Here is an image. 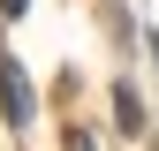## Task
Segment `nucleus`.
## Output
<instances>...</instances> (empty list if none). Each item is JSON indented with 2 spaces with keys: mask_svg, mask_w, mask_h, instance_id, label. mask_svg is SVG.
Returning a JSON list of instances; mask_svg holds the SVG:
<instances>
[{
  "mask_svg": "<svg viewBox=\"0 0 159 151\" xmlns=\"http://www.w3.org/2000/svg\"><path fill=\"white\" fill-rule=\"evenodd\" d=\"M114 113H121V128H144V106H136V91H121V98H114Z\"/></svg>",
  "mask_w": 159,
  "mask_h": 151,
  "instance_id": "f03ea898",
  "label": "nucleus"
},
{
  "mask_svg": "<svg viewBox=\"0 0 159 151\" xmlns=\"http://www.w3.org/2000/svg\"><path fill=\"white\" fill-rule=\"evenodd\" d=\"M0 113H8V121H15V128H23V121H30V83H23V68H15V61H8V53H0Z\"/></svg>",
  "mask_w": 159,
  "mask_h": 151,
  "instance_id": "f257e3e1",
  "label": "nucleus"
},
{
  "mask_svg": "<svg viewBox=\"0 0 159 151\" xmlns=\"http://www.w3.org/2000/svg\"><path fill=\"white\" fill-rule=\"evenodd\" d=\"M61 151H91V136H76V128H68V144H61Z\"/></svg>",
  "mask_w": 159,
  "mask_h": 151,
  "instance_id": "7ed1b4c3",
  "label": "nucleus"
},
{
  "mask_svg": "<svg viewBox=\"0 0 159 151\" xmlns=\"http://www.w3.org/2000/svg\"><path fill=\"white\" fill-rule=\"evenodd\" d=\"M23 8H30V0H0V15H23Z\"/></svg>",
  "mask_w": 159,
  "mask_h": 151,
  "instance_id": "20e7f679",
  "label": "nucleus"
}]
</instances>
